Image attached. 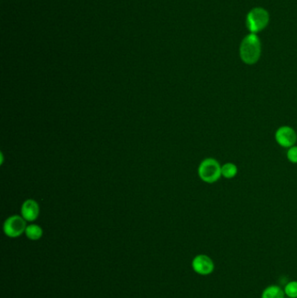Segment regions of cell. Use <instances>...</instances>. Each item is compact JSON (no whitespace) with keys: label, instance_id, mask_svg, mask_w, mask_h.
<instances>
[{"label":"cell","instance_id":"cell-7","mask_svg":"<svg viewBox=\"0 0 297 298\" xmlns=\"http://www.w3.org/2000/svg\"><path fill=\"white\" fill-rule=\"evenodd\" d=\"M39 215L38 203L33 199H28L21 206V216L26 222H34Z\"/></svg>","mask_w":297,"mask_h":298},{"label":"cell","instance_id":"cell-1","mask_svg":"<svg viewBox=\"0 0 297 298\" xmlns=\"http://www.w3.org/2000/svg\"><path fill=\"white\" fill-rule=\"evenodd\" d=\"M262 54V45L255 33H250L243 38L240 46V57L243 62L249 66L258 62Z\"/></svg>","mask_w":297,"mask_h":298},{"label":"cell","instance_id":"cell-5","mask_svg":"<svg viewBox=\"0 0 297 298\" xmlns=\"http://www.w3.org/2000/svg\"><path fill=\"white\" fill-rule=\"evenodd\" d=\"M275 138L278 145L282 148L289 149L297 143V132L291 127L282 126L276 130Z\"/></svg>","mask_w":297,"mask_h":298},{"label":"cell","instance_id":"cell-6","mask_svg":"<svg viewBox=\"0 0 297 298\" xmlns=\"http://www.w3.org/2000/svg\"><path fill=\"white\" fill-rule=\"evenodd\" d=\"M192 268L195 273L201 276H208L213 273L214 263L207 255H198L192 259Z\"/></svg>","mask_w":297,"mask_h":298},{"label":"cell","instance_id":"cell-11","mask_svg":"<svg viewBox=\"0 0 297 298\" xmlns=\"http://www.w3.org/2000/svg\"><path fill=\"white\" fill-rule=\"evenodd\" d=\"M284 292L288 298H297V281L288 282L285 285Z\"/></svg>","mask_w":297,"mask_h":298},{"label":"cell","instance_id":"cell-8","mask_svg":"<svg viewBox=\"0 0 297 298\" xmlns=\"http://www.w3.org/2000/svg\"><path fill=\"white\" fill-rule=\"evenodd\" d=\"M25 234L30 240L38 241L43 236V229L37 224H30L25 228Z\"/></svg>","mask_w":297,"mask_h":298},{"label":"cell","instance_id":"cell-3","mask_svg":"<svg viewBox=\"0 0 297 298\" xmlns=\"http://www.w3.org/2000/svg\"><path fill=\"white\" fill-rule=\"evenodd\" d=\"M269 22V14L265 9L262 7H256L252 9L249 13H247V29L251 33H259L261 31L265 29Z\"/></svg>","mask_w":297,"mask_h":298},{"label":"cell","instance_id":"cell-12","mask_svg":"<svg viewBox=\"0 0 297 298\" xmlns=\"http://www.w3.org/2000/svg\"><path fill=\"white\" fill-rule=\"evenodd\" d=\"M287 158L289 162H292L294 164H297V146H293L288 149Z\"/></svg>","mask_w":297,"mask_h":298},{"label":"cell","instance_id":"cell-13","mask_svg":"<svg viewBox=\"0 0 297 298\" xmlns=\"http://www.w3.org/2000/svg\"></svg>","mask_w":297,"mask_h":298},{"label":"cell","instance_id":"cell-10","mask_svg":"<svg viewBox=\"0 0 297 298\" xmlns=\"http://www.w3.org/2000/svg\"><path fill=\"white\" fill-rule=\"evenodd\" d=\"M238 174V168L234 163L227 162L222 166V176L226 179H233Z\"/></svg>","mask_w":297,"mask_h":298},{"label":"cell","instance_id":"cell-4","mask_svg":"<svg viewBox=\"0 0 297 298\" xmlns=\"http://www.w3.org/2000/svg\"><path fill=\"white\" fill-rule=\"evenodd\" d=\"M26 227V221L21 215H12L4 221L3 230L10 238H17L25 233Z\"/></svg>","mask_w":297,"mask_h":298},{"label":"cell","instance_id":"cell-9","mask_svg":"<svg viewBox=\"0 0 297 298\" xmlns=\"http://www.w3.org/2000/svg\"><path fill=\"white\" fill-rule=\"evenodd\" d=\"M284 290L280 286H268L263 290L262 298H284Z\"/></svg>","mask_w":297,"mask_h":298},{"label":"cell","instance_id":"cell-2","mask_svg":"<svg viewBox=\"0 0 297 298\" xmlns=\"http://www.w3.org/2000/svg\"><path fill=\"white\" fill-rule=\"evenodd\" d=\"M198 174L201 181L212 184L222 177V166L220 165L217 160L207 158L199 165Z\"/></svg>","mask_w":297,"mask_h":298}]
</instances>
